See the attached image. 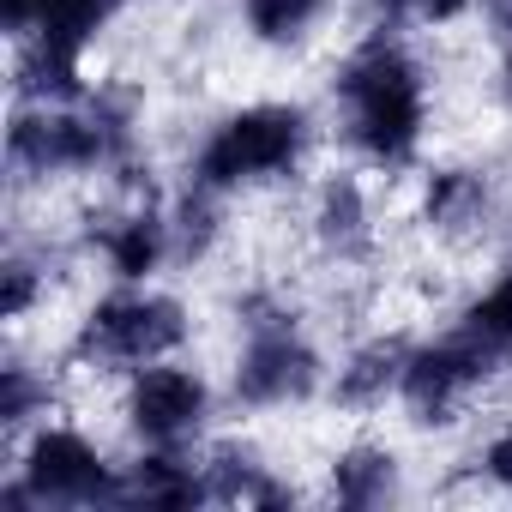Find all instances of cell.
<instances>
[{
  "label": "cell",
  "instance_id": "cell-8",
  "mask_svg": "<svg viewBox=\"0 0 512 512\" xmlns=\"http://www.w3.org/2000/svg\"><path fill=\"white\" fill-rule=\"evenodd\" d=\"M482 380H494V368H488V362H482V356H476V350L458 338V332H446L440 344H422V350H410L398 398H404L410 422L434 428V422H452V416L464 410V398H470Z\"/></svg>",
  "mask_w": 512,
  "mask_h": 512
},
{
  "label": "cell",
  "instance_id": "cell-3",
  "mask_svg": "<svg viewBox=\"0 0 512 512\" xmlns=\"http://www.w3.org/2000/svg\"><path fill=\"white\" fill-rule=\"evenodd\" d=\"M127 145L121 115L97 109H73V103H19L13 127H7V163L13 175H73V169H97Z\"/></svg>",
  "mask_w": 512,
  "mask_h": 512
},
{
  "label": "cell",
  "instance_id": "cell-4",
  "mask_svg": "<svg viewBox=\"0 0 512 512\" xmlns=\"http://www.w3.org/2000/svg\"><path fill=\"white\" fill-rule=\"evenodd\" d=\"M127 7V0H49V13L37 19V31L19 43V67H13V91L19 103H79L85 97V49L91 37Z\"/></svg>",
  "mask_w": 512,
  "mask_h": 512
},
{
  "label": "cell",
  "instance_id": "cell-24",
  "mask_svg": "<svg viewBox=\"0 0 512 512\" xmlns=\"http://www.w3.org/2000/svg\"><path fill=\"white\" fill-rule=\"evenodd\" d=\"M488 19H494L500 43H506V55H512V0H488Z\"/></svg>",
  "mask_w": 512,
  "mask_h": 512
},
{
  "label": "cell",
  "instance_id": "cell-20",
  "mask_svg": "<svg viewBox=\"0 0 512 512\" xmlns=\"http://www.w3.org/2000/svg\"><path fill=\"white\" fill-rule=\"evenodd\" d=\"M31 302H37V272L25 260H7L0 266V320H19Z\"/></svg>",
  "mask_w": 512,
  "mask_h": 512
},
{
  "label": "cell",
  "instance_id": "cell-7",
  "mask_svg": "<svg viewBox=\"0 0 512 512\" xmlns=\"http://www.w3.org/2000/svg\"><path fill=\"white\" fill-rule=\"evenodd\" d=\"M320 380V356L308 350V338L296 332L290 314H260L253 308L247 320V344L235 356V398L253 410H272V404H296L308 398Z\"/></svg>",
  "mask_w": 512,
  "mask_h": 512
},
{
  "label": "cell",
  "instance_id": "cell-23",
  "mask_svg": "<svg viewBox=\"0 0 512 512\" xmlns=\"http://www.w3.org/2000/svg\"><path fill=\"white\" fill-rule=\"evenodd\" d=\"M482 464H488V476L512 494V428H500L494 440H488V452H482Z\"/></svg>",
  "mask_w": 512,
  "mask_h": 512
},
{
  "label": "cell",
  "instance_id": "cell-10",
  "mask_svg": "<svg viewBox=\"0 0 512 512\" xmlns=\"http://www.w3.org/2000/svg\"><path fill=\"white\" fill-rule=\"evenodd\" d=\"M115 506H205V470H193L181 446H151L115 482Z\"/></svg>",
  "mask_w": 512,
  "mask_h": 512
},
{
  "label": "cell",
  "instance_id": "cell-22",
  "mask_svg": "<svg viewBox=\"0 0 512 512\" xmlns=\"http://www.w3.org/2000/svg\"><path fill=\"white\" fill-rule=\"evenodd\" d=\"M43 13H49V0H0V19H7V37L13 43H25Z\"/></svg>",
  "mask_w": 512,
  "mask_h": 512
},
{
  "label": "cell",
  "instance_id": "cell-11",
  "mask_svg": "<svg viewBox=\"0 0 512 512\" xmlns=\"http://www.w3.org/2000/svg\"><path fill=\"white\" fill-rule=\"evenodd\" d=\"M199 470H205V506H290V488L272 482L260 458H247L235 446L211 452Z\"/></svg>",
  "mask_w": 512,
  "mask_h": 512
},
{
  "label": "cell",
  "instance_id": "cell-2",
  "mask_svg": "<svg viewBox=\"0 0 512 512\" xmlns=\"http://www.w3.org/2000/svg\"><path fill=\"white\" fill-rule=\"evenodd\" d=\"M302 145H308V115L296 103H253V109H235L229 121L211 127V139L199 145L193 157V187L205 193H235V187H253V181H272V175H290L302 163Z\"/></svg>",
  "mask_w": 512,
  "mask_h": 512
},
{
  "label": "cell",
  "instance_id": "cell-9",
  "mask_svg": "<svg viewBox=\"0 0 512 512\" xmlns=\"http://www.w3.org/2000/svg\"><path fill=\"white\" fill-rule=\"evenodd\" d=\"M211 416V392L193 368H169V362H145L133 374L127 392V422L145 446H187Z\"/></svg>",
  "mask_w": 512,
  "mask_h": 512
},
{
  "label": "cell",
  "instance_id": "cell-19",
  "mask_svg": "<svg viewBox=\"0 0 512 512\" xmlns=\"http://www.w3.org/2000/svg\"><path fill=\"white\" fill-rule=\"evenodd\" d=\"M31 410H37V380H31V368H25V362L0 368V428H7V434L25 428Z\"/></svg>",
  "mask_w": 512,
  "mask_h": 512
},
{
  "label": "cell",
  "instance_id": "cell-1",
  "mask_svg": "<svg viewBox=\"0 0 512 512\" xmlns=\"http://www.w3.org/2000/svg\"><path fill=\"white\" fill-rule=\"evenodd\" d=\"M338 109H344V139L374 157V163H410L422 145L428 121V91L422 73L404 49L368 43L344 73H338Z\"/></svg>",
  "mask_w": 512,
  "mask_h": 512
},
{
  "label": "cell",
  "instance_id": "cell-25",
  "mask_svg": "<svg viewBox=\"0 0 512 512\" xmlns=\"http://www.w3.org/2000/svg\"><path fill=\"white\" fill-rule=\"evenodd\" d=\"M506 79H512V55H506Z\"/></svg>",
  "mask_w": 512,
  "mask_h": 512
},
{
  "label": "cell",
  "instance_id": "cell-17",
  "mask_svg": "<svg viewBox=\"0 0 512 512\" xmlns=\"http://www.w3.org/2000/svg\"><path fill=\"white\" fill-rule=\"evenodd\" d=\"M314 235H320L326 253H338V260H350V253H362V247L374 241V229H368V199H362V187H356L350 175L326 181L320 211H314Z\"/></svg>",
  "mask_w": 512,
  "mask_h": 512
},
{
  "label": "cell",
  "instance_id": "cell-15",
  "mask_svg": "<svg viewBox=\"0 0 512 512\" xmlns=\"http://www.w3.org/2000/svg\"><path fill=\"white\" fill-rule=\"evenodd\" d=\"M332 500L338 506H356V512L398 500V458L386 446H350L332 464Z\"/></svg>",
  "mask_w": 512,
  "mask_h": 512
},
{
  "label": "cell",
  "instance_id": "cell-16",
  "mask_svg": "<svg viewBox=\"0 0 512 512\" xmlns=\"http://www.w3.org/2000/svg\"><path fill=\"white\" fill-rule=\"evenodd\" d=\"M163 253H169V223H163L157 211H133V217H121V223L103 235V260H109V272L127 278V284L151 278V272L163 266Z\"/></svg>",
  "mask_w": 512,
  "mask_h": 512
},
{
  "label": "cell",
  "instance_id": "cell-21",
  "mask_svg": "<svg viewBox=\"0 0 512 512\" xmlns=\"http://www.w3.org/2000/svg\"><path fill=\"white\" fill-rule=\"evenodd\" d=\"M392 7L410 13V19H422V25H452V19L470 13V0H392Z\"/></svg>",
  "mask_w": 512,
  "mask_h": 512
},
{
  "label": "cell",
  "instance_id": "cell-5",
  "mask_svg": "<svg viewBox=\"0 0 512 512\" xmlns=\"http://www.w3.org/2000/svg\"><path fill=\"white\" fill-rule=\"evenodd\" d=\"M181 338H187V314H181L175 296L121 290V296H109L85 314L73 356L103 362V368H145V362H163Z\"/></svg>",
  "mask_w": 512,
  "mask_h": 512
},
{
  "label": "cell",
  "instance_id": "cell-6",
  "mask_svg": "<svg viewBox=\"0 0 512 512\" xmlns=\"http://www.w3.org/2000/svg\"><path fill=\"white\" fill-rule=\"evenodd\" d=\"M115 470L103 452L73 428L31 434L19 458V482L7 488V506H115Z\"/></svg>",
  "mask_w": 512,
  "mask_h": 512
},
{
  "label": "cell",
  "instance_id": "cell-13",
  "mask_svg": "<svg viewBox=\"0 0 512 512\" xmlns=\"http://www.w3.org/2000/svg\"><path fill=\"white\" fill-rule=\"evenodd\" d=\"M404 362H410V344H404V338H374V344H362V350L338 368V404H350V410L386 404V392L404 386Z\"/></svg>",
  "mask_w": 512,
  "mask_h": 512
},
{
  "label": "cell",
  "instance_id": "cell-18",
  "mask_svg": "<svg viewBox=\"0 0 512 512\" xmlns=\"http://www.w3.org/2000/svg\"><path fill=\"white\" fill-rule=\"evenodd\" d=\"M332 0H241V13H247V31L260 37V43H302L320 19H326Z\"/></svg>",
  "mask_w": 512,
  "mask_h": 512
},
{
  "label": "cell",
  "instance_id": "cell-12",
  "mask_svg": "<svg viewBox=\"0 0 512 512\" xmlns=\"http://www.w3.org/2000/svg\"><path fill=\"white\" fill-rule=\"evenodd\" d=\"M488 181L476 175V169H434L428 175V193H422V217H428V229H440V235H470V229H482L488 223Z\"/></svg>",
  "mask_w": 512,
  "mask_h": 512
},
{
  "label": "cell",
  "instance_id": "cell-14",
  "mask_svg": "<svg viewBox=\"0 0 512 512\" xmlns=\"http://www.w3.org/2000/svg\"><path fill=\"white\" fill-rule=\"evenodd\" d=\"M452 332H458V338H464L488 368H494V374H500V368H512V266H506V272H500V278H494V284L464 308V314H458V326H452Z\"/></svg>",
  "mask_w": 512,
  "mask_h": 512
}]
</instances>
